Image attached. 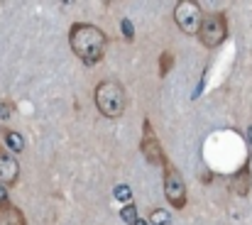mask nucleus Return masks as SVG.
Returning <instances> with one entry per match:
<instances>
[{
    "label": "nucleus",
    "mask_w": 252,
    "mask_h": 225,
    "mask_svg": "<svg viewBox=\"0 0 252 225\" xmlns=\"http://www.w3.org/2000/svg\"><path fill=\"white\" fill-rule=\"evenodd\" d=\"M120 216H123V221H125L127 225H135L137 221H140V218H137V208H135L132 203H127V206L120 211Z\"/></svg>",
    "instance_id": "obj_11"
},
{
    "label": "nucleus",
    "mask_w": 252,
    "mask_h": 225,
    "mask_svg": "<svg viewBox=\"0 0 252 225\" xmlns=\"http://www.w3.org/2000/svg\"><path fill=\"white\" fill-rule=\"evenodd\" d=\"M5 142H7V150H12V152L25 150V137H22L20 132H15V130L5 132Z\"/></svg>",
    "instance_id": "obj_10"
},
{
    "label": "nucleus",
    "mask_w": 252,
    "mask_h": 225,
    "mask_svg": "<svg viewBox=\"0 0 252 225\" xmlns=\"http://www.w3.org/2000/svg\"><path fill=\"white\" fill-rule=\"evenodd\" d=\"M164 196L174 208H184L186 203V184H184V176L176 171V166L167 164L164 169Z\"/></svg>",
    "instance_id": "obj_5"
},
{
    "label": "nucleus",
    "mask_w": 252,
    "mask_h": 225,
    "mask_svg": "<svg viewBox=\"0 0 252 225\" xmlns=\"http://www.w3.org/2000/svg\"><path fill=\"white\" fill-rule=\"evenodd\" d=\"M150 221H152V225H169L171 223V216H169L167 211H155Z\"/></svg>",
    "instance_id": "obj_13"
},
{
    "label": "nucleus",
    "mask_w": 252,
    "mask_h": 225,
    "mask_svg": "<svg viewBox=\"0 0 252 225\" xmlns=\"http://www.w3.org/2000/svg\"><path fill=\"white\" fill-rule=\"evenodd\" d=\"M130 189L127 186H115V198H120V201H130Z\"/></svg>",
    "instance_id": "obj_15"
},
{
    "label": "nucleus",
    "mask_w": 252,
    "mask_h": 225,
    "mask_svg": "<svg viewBox=\"0 0 252 225\" xmlns=\"http://www.w3.org/2000/svg\"><path fill=\"white\" fill-rule=\"evenodd\" d=\"M135 225H150V223H147V221H142V218H140V221H137V223H135Z\"/></svg>",
    "instance_id": "obj_18"
},
{
    "label": "nucleus",
    "mask_w": 252,
    "mask_h": 225,
    "mask_svg": "<svg viewBox=\"0 0 252 225\" xmlns=\"http://www.w3.org/2000/svg\"><path fill=\"white\" fill-rule=\"evenodd\" d=\"M0 203H7V191L0 186Z\"/></svg>",
    "instance_id": "obj_17"
},
{
    "label": "nucleus",
    "mask_w": 252,
    "mask_h": 225,
    "mask_svg": "<svg viewBox=\"0 0 252 225\" xmlns=\"http://www.w3.org/2000/svg\"><path fill=\"white\" fill-rule=\"evenodd\" d=\"M250 140H252V130H250Z\"/></svg>",
    "instance_id": "obj_19"
},
{
    "label": "nucleus",
    "mask_w": 252,
    "mask_h": 225,
    "mask_svg": "<svg viewBox=\"0 0 252 225\" xmlns=\"http://www.w3.org/2000/svg\"><path fill=\"white\" fill-rule=\"evenodd\" d=\"M171 64H174V54H171V52H164V54H162V59H159V74L162 76L169 74Z\"/></svg>",
    "instance_id": "obj_12"
},
{
    "label": "nucleus",
    "mask_w": 252,
    "mask_h": 225,
    "mask_svg": "<svg viewBox=\"0 0 252 225\" xmlns=\"http://www.w3.org/2000/svg\"><path fill=\"white\" fill-rule=\"evenodd\" d=\"M140 150H142V154L147 157L150 164H167L164 152H162V145L157 142V137H155L150 123H145V140H142V147H140Z\"/></svg>",
    "instance_id": "obj_6"
},
{
    "label": "nucleus",
    "mask_w": 252,
    "mask_h": 225,
    "mask_svg": "<svg viewBox=\"0 0 252 225\" xmlns=\"http://www.w3.org/2000/svg\"><path fill=\"white\" fill-rule=\"evenodd\" d=\"M69 42H71V49L74 54L84 62V64H98L105 54V34L95 27V25H88V22H79L71 27V34H69Z\"/></svg>",
    "instance_id": "obj_1"
},
{
    "label": "nucleus",
    "mask_w": 252,
    "mask_h": 225,
    "mask_svg": "<svg viewBox=\"0 0 252 225\" xmlns=\"http://www.w3.org/2000/svg\"><path fill=\"white\" fill-rule=\"evenodd\" d=\"M230 189L238 196H248V191H250V169L248 166H243L238 174L230 176Z\"/></svg>",
    "instance_id": "obj_8"
},
{
    "label": "nucleus",
    "mask_w": 252,
    "mask_h": 225,
    "mask_svg": "<svg viewBox=\"0 0 252 225\" xmlns=\"http://www.w3.org/2000/svg\"><path fill=\"white\" fill-rule=\"evenodd\" d=\"M201 42L206 47H220L228 37V20L223 12H211L203 17V25H201V32H198Z\"/></svg>",
    "instance_id": "obj_3"
},
{
    "label": "nucleus",
    "mask_w": 252,
    "mask_h": 225,
    "mask_svg": "<svg viewBox=\"0 0 252 225\" xmlns=\"http://www.w3.org/2000/svg\"><path fill=\"white\" fill-rule=\"evenodd\" d=\"M17 176H20V164L10 154H5V152L0 150V181L5 186H10V184L17 181Z\"/></svg>",
    "instance_id": "obj_7"
},
{
    "label": "nucleus",
    "mask_w": 252,
    "mask_h": 225,
    "mask_svg": "<svg viewBox=\"0 0 252 225\" xmlns=\"http://www.w3.org/2000/svg\"><path fill=\"white\" fill-rule=\"evenodd\" d=\"M95 105L105 118H120L125 110V91L118 81H103L95 86Z\"/></svg>",
    "instance_id": "obj_2"
},
{
    "label": "nucleus",
    "mask_w": 252,
    "mask_h": 225,
    "mask_svg": "<svg viewBox=\"0 0 252 225\" xmlns=\"http://www.w3.org/2000/svg\"><path fill=\"white\" fill-rule=\"evenodd\" d=\"M10 118H12V103L2 100L0 103V120H10Z\"/></svg>",
    "instance_id": "obj_14"
},
{
    "label": "nucleus",
    "mask_w": 252,
    "mask_h": 225,
    "mask_svg": "<svg viewBox=\"0 0 252 225\" xmlns=\"http://www.w3.org/2000/svg\"><path fill=\"white\" fill-rule=\"evenodd\" d=\"M123 30H125V34H127V37L132 39V27H130V22H127V20L123 22Z\"/></svg>",
    "instance_id": "obj_16"
},
{
    "label": "nucleus",
    "mask_w": 252,
    "mask_h": 225,
    "mask_svg": "<svg viewBox=\"0 0 252 225\" xmlns=\"http://www.w3.org/2000/svg\"><path fill=\"white\" fill-rule=\"evenodd\" d=\"M174 20H176V25H179L181 32H186V34H198V32H201V25H203L198 2H193V0H181V2H176V5H174Z\"/></svg>",
    "instance_id": "obj_4"
},
{
    "label": "nucleus",
    "mask_w": 252,
    "mask_h": 225,
    "mask_svg": "<svg viewBox=\"0 0 252 225\" xmlns=\"http://www.w3.org/2000/svg\"><path fill=\"white\" fill-rule=\"evenodd\" d=\"M0 225H27V221L20 213V208L10 203H0Z\"/></svg>",
    "instance_id": "obj_9"
}]
</instances>
